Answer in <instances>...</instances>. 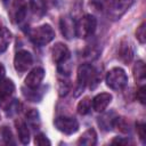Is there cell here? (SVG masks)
Segmentation results:
<instances>
[{"label": "cell", "instance_id": "obj_1", "mask_svg": "<svg viewBox=\"0 0 146 146\" xmlns=\"http://www.w3.org/2000/svg\"><path fill=\"white\" fill-rule=\"evenodd\" d=\"M55 38V31L49 24L40 25L30 32V39L38 46H44L52 41Z\"/></svg>", "mask_w": 146, "mask_h": 146}, {"label": "cell", "instance_id": "obj_2", "mask_svg": "<svg viewBox=\"0 0 146 146\" xmlns=\"http://www.w3.org/2000/svg\"><path fill=\"white\" fill-rule=\"evenodd\" d=\"M106 84L113 90H122L128 83V76L123 68L113 67L106 74Z\"/></svg>", "mask_w": 146, "mask_h": 146}, {"label": "cell", "instance_id": "obj_3", "mask_svg": "<svg viewBox=\"0 0 146 146\" xmlns=\"http://www.w3.org/2000/svg\"><path fill=\"white\" fill-rule=\"evenodd\" d=\"M97 26V21L92 15H84L75 23V35L81 39L91 36Z\"/></svg>", "mask_w": 146, "mask_h": 146}, {"label": "cell", "instance_id": "obj_4", "mask_svg": "<svg viewBox=\"0 0 146 146\" xmlns=\"http://www.w3.org/2000/svg\"><path fill=\"white\" fill-rule=\"evenodd\" d=\"M135 1L136 0H113L107 8L108 18L112 21L120 19L128 11V9L131 8Z\"/></svg>", "mask_w": 146, "mask_h": 146}, {"label": "cell", "instance_id": "obj_5", "mask_svg": "<svg viewBox=\"0 0 146 146\" xmlns=\"http://www.w3.org/2000/svg\"><path fill=\"white\" fill-rule=\"evenodd\" d=\"M97 81V72L90 64H82L78 68V84L80 89H83L87 84H91ZM97 83V82H96Z\"/></svg>", "mask_w": 146, "mask_h": 146}, {"label": "cell", "instance_id": "obj_6", "mask_svg": "<svg viewBox=\"0 0 146 146\" xmlns=\"http://www.w3.org/2000/svg\"><path fill=\"white\" fill-rule=\"evenodd\" d=\"M57 130L65 135H72L79 130V122L72 116H58L54 121Z\"/></svg>", "mask_w": 146, "mask_h": 146}, {"label": "cell", "instance_id": "obj_7", "mask_svg": "<svg viewBox=\"0 0 146 146\" xmlns=\"http://www.w3.org/2000/svg\"><path fill=\"white\" fill-rule=\"evenodd\" d=\"M27 11V5L25 0H13L9 7V16L13 23L19 24L24 21Z\"/></svg>", "mask_w": 146, "mask_h": 146}, {"label": "cell", "instance_id": "obj_8", "mask_svg": "<svg viewBox=\"0 0 146 146\" xmlns=\"http://www.w3.org/2000/svg\"><path fill=\"white\" fill-rule=\"evenodd\" d=\"M33 57L27 50H19L16 52L14 57V67L18 73H23L27 71V68L32 65Z\"/></svg>", "mask_w": 146, "mask_h": 146}, {"label": "cell", "instance_id": "obj_9", "mask_svg": "<svg viewBox=\"0 0 146 146\" xmlns=\"http://www.w3.org/2000/svg\"><path fill=\"white\" fill-rule=\"evenodd\" d=\"M51 55H52V60L57 64H62L65 63L68 57H70V50L68 48L62 43V42H57L52 48H51Z\"/></svg>", "mask_w": 146, "mask_h": 146}, {"label": "cell", "instance_id": "obj_10", "mask_svg": "<svg viewBox=\"0 0 146 146\" xmlns=\"http://www.w3.org/2000/svg\"><path fill=\"white\" fill-rule=\"evenodd\" d=\"M59 26H60L62 34L66 39L70 40V39L74 38V35H75V22L71 16H68V15L63 16L59 21Z\"/></svg>", "mask_w": 146, "mask_h": 146}, {"label": "cell", "instance_id": "obj_11", "mask_svg": "<svg viewBox=\"0 0 146 146\" xmlns=\"http://www.w3.org/2000/svg\"><path fill=\"white\" fill-rule=\"evenodd\" d=\"M133 54H135L133 44L129 40L123 39L120 43V47H119V57H120V59L124 64H129L133 58Z\"/></svg>", "mask_w": 146, "mask_h": 146}, {"label": "cell", "instance_id": "obj_12", "mask_svg": "<svg viewBox=\"0 0 146 146\" xmlns=\"http://www.w3.org/2000/svg\"><path fill=\"white\" fill-rule=\"evenodd\" d=\"M44 78V70L42 67L33 68L25 78V84L27 88H38Z\"/></svg>", "mask_w": 146, "mask_h": 146}, {"label": "cell", "instance_id": "obj_13", "mask_svg": "<svg viewBox=\"0 0 146 146\" xmlns=\"http://www.w3.org/2000/svg\"><path fill=\"white\" fill-rule=\"evenodd\" d=\"M111 102H112V95L108 92H102L94 97L91 102V106L96 112H104Z\"/></svg>", "mask_w": 146, "mask_h": 146}, {"label": "cell", "instance_id": "obj_14", "mask_svg": "<svg viewBox=\"0 0 146 146\" xmlns=\"http://www.w3.org/2000/svg\"><path fill=\"white\" fill-rule=\"evenodd\" d=\"M79 145H83V146H94L97 144V133L95 131V129L90 128L88 130H86L81 137L78 140Z\"/></svg>", "mask_w": 146, "mask_h": 146}, {"label": "cell", "instance_id": "obj_15", "mask_svg": "<svg viewBox=\"0 0 146 146\" xmlns=\"http://www.w3.org/2000/svg\"><path fill=\"white\" fill-rule=\"evenodd\" d=\"M15 125H16L21 143L24 144V145L29 144L30 143V130H29V127H27L26 122H24L22 120H17L15 122Z\"/></svg>", "mask_w": 146, "mask_h": 146}, {"label": "cell", "instance_id": "obj_16", "mask_svg": "<svg viewBox=\"0 0 146 146\" xmlns=\"http://www.w3.org/2000/svg\"><path fill=\"white\" fill-rule=\"evenodd\" d=\"M15 91V84L9 79H2L0 80V99H5L13 95Z\"/></svg>", "mask_w": 146, "mask_h": 146}, {"label": "cell", "instance_id": "obj_17", "mask_svg": "<svg viewBox=\"0 0 146 146\" xmlns=\"http://www.w3.org/2000/svg\"><path fill=\"white\" fill-rule=\"evenodd\" d=\"M48 5L49 0H30V7L32 11L38 16H42L47 11Z\"/></svg>", "mask_w": 146, "mask_h": 146}, {"label": "cell", "instance_id": "obj_18", "mask_svg": "<svg viewBox=\"0 0 146 146\" xmlns=\"http://www.w3.org/2000/svg\"><path fill=\"white\" fill-rule=\"evenodd\" d=\"M26 124L32 129H38L40 125V115L39 112L34 108H31L26 112Z\"/></svg>", "mask_w": 146, "mask_h": 146}, {"label": "cell", "instance_id": "obj_19", "mask_svg": "<svg viewBox=\"0 0 146 146\" xmlns=\"http://www.w3.org/2000/svg\"><path fill=\"white\" fill-rule=\"evenodd\" d=\"M10 40H11V33L6 27L0 26V54L7 49Z\"/></svg>", "mask_w": 146, "mask_h": 146}, {"label": "cell", "instance_id": "obj_20", "mask_svg": "<svg viewBox=\"0 0 146 146\" xmlns=\"http://www.w3.org/2000/svg\"><path fill=\"white\" fill-rule=\"evenodd\" d=\"M146 75V70H145V64L143 60H138L135 66H133V76L137 82H144Z\"/></svg>", "mask_w": 146, "mask_h": 146}, {"label": "cell", "instance_id": "obj_21", "mask_svg": "<svg viewBox=\"0 0 146 146\" xmlns=\"http://www.w3.org/2000/svg\"><path fill=\"white\" fill-rule=\"evenodd\" d=\"M14 144L13 140V133L8 127H1L0 128V146L1 145H10Z\"/></svg>", "mask_w": 146, "mask_h": 146}, {"label": "cell", "instance_id": "obj_22", "mask_svg": "<svg viewBox=\"0 0 146 146\" xmlns=\"http://www.w3.org/2000/svg\"><path fill=\"white\" fill-rule=\"evenodd\" d=\"M114 119L113 117V113H107V114H104L103 116L99 117L98 120V124L106 131L111 130L113 128V123H114Z\"/></svg>", "mask_w": 146, "mask_h": 146}, {"label": "cell", "instance_id": "obj_23", "mask_svg": "<svg viewBox=\"0 0 146 146\" xmlns=\"http://www.w3.org/2000/svg\"><path fill=\"white\" fill-rule=\"evenodd\" d=\"M39 88V87H38ZM38 88H29L27 90H25V89H23V95L27 98V99H30V100H32V102H39L41 98H42V92L40 94L39 91V89Z\"/></svg>", "mask_w": 146, "mask_h": 146}, {"label": "cell", "instance_id": "obj_24", "mask_svg": "<svg viewBox=\"0 0 146 146\" xmlns=\"http://www.w3.org/2000/svg\"><path fill=\"white\" fill-rule=\"evenodd\" d=\"M90 108H91V100H90L89 97L82 98L78 104V113L81 114V115H84V114L89 113Z\"/></svg>", "mask_w": 146, "mask_h": 146}, {"label": "cell", "instance_id": "obj_25", "mask_svg": "<svg viewBox=\"0 0 146 146\" xmlns=\"http://www.w3.org/2000/svg\"><path fill=\"white\" fill-rule=\"evenodd\" d=\"M113 127L114 128H117L122 132H128L129 131V123L127 122V120L124 117H115L114 119Z\"/></svg>", "mask_w": 146, "mask_h": 146}, {"label": "cell", "instance_id": "obj_26", "mask_svg": "<svg viewBox=\"0 0 146 146\" xmlns=\"http://www.w3.org/2000/svg\"><path fill=\"white\" fill-rule=\"evenodd\" d=\"M70 88H71V84L68 81L66 80H59L58 81V94L59 96H65L67 95V92L70 91Z\"/></svg>", "mask_w": 146, "mask_h": 146}, {"label": "cell", "instance_id": "obj_27", "mask_svg": "<svg viewBox=\"0 0 146 146\" xmlns=\"http://www.w3.org/2000/svg\"><path fill=\"white\" fill-rule=\"evenodd\" d=\"M136 36L140 43H145L146 40V33H145V22H141V24L136 30Z\"/></svg>", "mask_w": 146, "mask_h": 146}, {"label": "cell", "instance_id": "obj_28", "mask_svg": "<svg viewBox=\"0 0 146 146\" xmlns=\"http://www.w3.org/2000/svg\"><path fill=\"white\" fill-rule=\"evenodd\" d=\"M19 112V103L17 100H13L9 106L7 107V115L9 116H13L15 114H17Z\"/></svg>", "mask_w": 146, "mask_h": 146}, {"label": "cell", "instance_id": "obj_29", "mask_svg": "<svg viewBox=\"0 0 146 146\" xmlns=\"http://www.w3.org/2000/svg\"><path fill=\"white\" fill-rule=\"evenodd\" d=\"M34 143L36 145H40V146H46V145H50V140L47 138V136H44L43 133H39L35 136L34 138Z\"/></svg>", "mask_w": 146, "mask_h": 146}, {"label": "cell", "instance_id": "obj_30", "mask_svg": "<svg viewBox=\"0 0 146 146\" xmlns=\"http://www.w3.org/2000/svg\"><path fill=\"white\" fill-rule=\"evenodd\" d=\"M137 132L139 135V138L143 143H145V138H146V133H145V124L143 122L137 123Z\"/></svg>", "mask_w": 146, "mask_h": 146}, {"label": "cell", "instance_id": "obj_31", "mask_svg": "<svg viewBox=\"0 0 146 146\" xmlns=\"http://www.w3.org/2000/svg\"><path fill=\"white\" fill-rule=\"evenodd\" d=\"M145 90H146V88H145V86H141L139 89H138V91H137V98H138V100L141 103V104H145Z\"/></svg>", "mask_w": 146, "mask_h": 146}, {"label": "cell", "instance_id": "obj_32", "mask_svg": "<svg viewBox=\"0 0 146 146\" xmlns=\"http://www.w3.org/2000/svg\"><path fill=\"white\" fill-rule=\"evenodd\" d=\"M106 2H107V0H90V3L97 8H102Z\"/></svg>", "mask_w": 146, "mask_h": 146}, {"label": "cell", "instance_id": "obj_33", "mask_svg": "<svg viewBox=\"0 0 146 146\" xmlns=\"http://www.w3.org/2000/svg\"><path fill=\"white\" fill-rule=\"evenodd\" d=\"M129 141L127 140V139H121V138H119V137H116V138H114L113 140H112V144H121V145H123V144H128Z\"/></svg>", "mask_w": 146, "mask_h": 146}, {"label": "cell", "instance_id": "obj_34", "mask_svg": "<svg viewBox=\"0 0 146 146\" xmlns=\"http://www.w3.org/2000/svg\"><path fill=\"white\" fill-rule=\"evenodd\" d=\"M5 73H6L5 67H3V65H2V64H0V80H2V79H3Z\"/></svg>", "mask_w": 146, "mask_h": 146}]
</instances>
